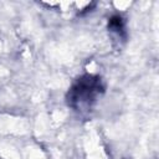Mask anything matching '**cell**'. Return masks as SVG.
Returning a JSON list of instances; mask_svg holds the SVG:
<instances>
[{
  "mask_svg": "<svg viewBox=\"0 0 159 159\" xmlns=\"http://www.w3.org/2000/svg\"><path fill=\"white\" fill-rule=\"evenodd\" d=\"M103 92L102 81L94 76H82L68 91L67 101L71 107L77 111L89 108Z\"/></svg>",
  "mask_w": 159,
  "mask_h": 159,
  "instance_id": "6da1fadb",
  "label": "cell"
}]
</instances>
